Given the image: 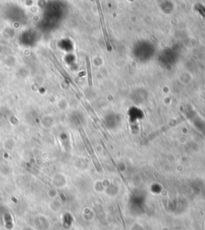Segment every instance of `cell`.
<instances>
[{"instance_id": "6da1fadb", "label": "cell", "mask_w": 205, "mask_h": 230, "mask_svg": "<svg viewBox=\"0 0 205 230\" xmlns=\"http://www.w3.org/2000/svg\"><path fill=\"white\" fill-rule=\"evenodd\" d=\"M97 6H98V15H99V20L101 23V26H102V33H103V36H104V40L105 44H106V47H107V49L111 52V44H110V40H109V36H108V33H107V28H106V22L104 20V16H103V13H102V7H101V4L99 1H97Z\"/></svg>"}, {"instance_id": "7a4b0ae2", "label": "cell", "mask_w": 205, "mask_h": 230, "mask_svg": "<svg viewBox=\"0 0 205 230\" xmlns=\"http://www.w3.org/2000/svg\"><path fill=\"white\" fill-rule=\"evenodd\" d=\"M86 71H87V77H88V85L90 87H92V74H91V68H90V62L89 57L86 56Z\"/></svg>"}, {"instance_id": "3957f363", "label": "cell", "mask_w": 205, "mask_h": 230, "mask_svg": "<svg viewBox=\"0 0 205 230\" xmlns=\"http://www.w3.org/2000/svg\"><path fill=\"white\" fill-rule=\"evenodd\" d=\"M203 98L205 99V94H203Z\"/></svg>"}]
</instances>
